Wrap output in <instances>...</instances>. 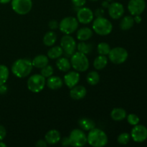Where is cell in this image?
I'll list each match as a JSON object with an SVG mask.
<instances>
[{"mask_svg":"<svg viewBox=\"0 0 147 147\" xmlns=\"http://www.w3.org/2000/svg\"><path fill=\"white\" fill-rule=\"evenodd\" d=\"M93 11L88 7H80L77 12V20L81 24H87L93 20Z\"/></svg>","mask_w":147,"mask_h":147,"instance_id":"4fadbf2b","label":"cell"},{"mask_svg":"<svg viewBox=\"0 0 147 147\" xmlns=\"http://www.w3.org/2000/svg\"><path fill=\"white\" fill-rule=\"evenodd\" d=\"M7 86H6L4 84L1 85V86H0V93H1V94H4V93H7Z\"/></svg>","mask_w":147,"mask_h":147,"instance_id":"ab89813d","label":"cell"},{"mask_svg":"<svg viewBox=\"0 0 147 147\" xmlns=\"http://www.w3.org/2000/svg\"><path fill=\"white\" fill-rule=\"evenodd\" d=\"M109 14L113 20H119L124 14V7L119 2H112L109 4Z\"/></svg>","mask_w":147,"mask_h":147,"instance_id":"5bb4252c","label":"cell"},{"mask_svg":"<svg viewBox=\"0 0 147 147\" xmlns=\"http://www.w3.org/2000/svg\"><path fill=\"white\" fill-rule=\"evenodd\" d=\"M134 19L132 16H125L120 22V28L122 30H129L134 25Z\"/></svg>","mask_w":147,"mask_h":147,"instance_id":"d4e9b609","label":"cell"},{"mask_svg":"<svg viewBox=\"0 0 147 147\" xmlns=\"http://www.w3.org/2000/svg\"><path fill=\"white\" fill-rule=\"evenodd\" d=\"M129 53L127 50L121 47H116L111 49L109 53V59L111 63L116 65L122 64L127 60Z\"/></svg>","mask_w":147,"mask_h":147,"instance_id":"8992f818","label":"cell"},{"mask_svg":"<svg viewBox=\"0 0 147 147\" xmlns=\"http://www.w3.org/2000/svg\"><path fill=\"white\" fill-rule=\"evenodd\" d=\"M56 66L60 71L67 72L71 67V63L66 57H59L56 61Z\"/></svg>","mask_w":147,"mask_h":147,"instance_id":"603a6c76","label":"cell"},{"mask_svg":"<svg viewBox=\"0 0 147 147\" xmlns=\"http://www.w3.org/2000/svg\"><path fill=\"white\" fill-rule=\"evenodd\" d=\"M6 146H7V145H6L4 143H3L2 142H1V141H0V147H6Z\"/></svg>","mask_w":147,"mask_h":147,"instance_id":"f6af8a7d","label":"cell"},{"mask_svg":"<svg viewBox=\"0 0 147 147\" xmlns=\"http://www.w3.org/2000/svg\"><path fill=\"white\" fill-rule=\"evenodd\" d=\"M106 1H109V2H111V1H113V0H106Z\"/></svg>","mask_w":147,"mask_h":147,"instance_id":"bcb514c9","label":"cell"},{"mask_svg":"<svg viewBox=\"0 0 147 147\" xmlns=\"http://www.w3.org/2000/svg\"><path fill=\"white\" fill-rule=\"evenodd\" d=\"M102 6L104 7H106V8H107V7H109V1H104L103 2V4H102Z\"/></svg>","mask_w":147,"mask_h":147,"instance_id":"ee69618b","label":"cell"},{"mask_svg":"<svg viewBox=\"0 0 147 147\" xmlns=\"http://www.w3.org/2000/svg\"><path fill=\"white\" fill-rule=\"evenodd\" d=\"M45 78L41 74H34L27 80V88L32 93H40L45 88Z\"/></svg>","mask_w":147,"mask_h":147,"instance_id":"5b68a950","label":"cell"},{"mask_svg":"<svg viewBox=\"0 0 147 147\" xmlns=\"http://www.w3.org/2000/svg\"><path fill=\"white\" fill-rule=\"evenodd\" d=\"M93 36V30L89 27H82L77 32V38L80 41L88 40Z\"/></svg>","mask_w":147,"mask_h":147,"instance_id":"ffe728a7","label":"cell"},{"mask_svg":"<svg viewBox=\"0 0 147 147\" xmlns=\"http://www.w3.org/2000/svg\"><path fill=\"white\" fill-rule=\"evenodd\" d=\"M104 14V11L102 10V9H98L96 11V14L98 16V17H103L102 14Z\"/></svg>","mask_w":147,"mask_h":147,"instance_id":"60d3db41","label":"cell"},{"mask_svg":"<svg viewBox=\"0 0 147 147\" xmlns=\"http://www.w3.org/2000/svg\"><path fill=\"white\" fill-rule=\"evenodd\" d=\"M92 27L96 34L101 36L108 35L113 30L112 23L103 17H98L93 21Z\"/></svg>","mask_w":147,"mask_h":147,"instance_id":"3957f363","label":"cell"},{"mask_svg":"<svg viewBox=\"0 0 147 147\" xmlns=\"http://www.w3.org/2000/svg\"><path fill=\"white\" fill-rule=\"evenodd\" d=\"M111 50V47L108 43L100 42L97 46V51L99 55H107Z\"/></svg>","mask_w":147,"mask_h":147,"instance_id":"4dcf8cb0","label":"cell"},{"mask_svg":"<svg viewBox=\"0 0 147 147\" xmlns=\"http://www.w3.org/2000/svg\"><path fill=\"white\" fill-rule=\"evenodd\" d=\"M54 73V69H53V66L51 65H46L45 67L41 68V71H40V74L45 77V78H47L52 76Z\"/></svg>","mask_w":147,"mask_h":147,"instance_id":"1f68e13d","label":"cell"},{"mask_svg":"<svg viewBox=\"0 0 147 147\" xmlns=\"http://www.w3.org/2000/svg\"><path fill=\"white\" fill-rule=\"evenodd\" d=\"M47 86L51 90H57L62 88L63 85V81L58 76H50L47 78Z\"/></svg>","mask_w":147,"mask_h":147,"instance_id":"ac0fdd59","label":"cell"},{"mask_svg":"<svg viewBox=\"0 0 147 147\" xmlns=\"http://www.w3.org/2000/svg\"><path fill=\"white\" fill-rule=\"evenodd\" d=\"M134 22H135L138 23V24H139V23L142 22V17H141L140 15H136L134 16Z\"/></svg>","mask_w":147,"mask_h":147,"instance_id":"b9f144b4","label":"cell"},{"mask_svg":"<svg viewBox=\"0 0 147 147\" xmlns=\"http://www.w3.org/2000/svg\"><path fill=\"white\" fill-rule=\"evenodd\" d=\"M80 74L78 71H70L65 75L64 83L66 86L69 88H72L73 87L78 85L80 81Z\"/></svg>","mask_w":147,"mask_h":147,"instance_id":"9a60e30c","label":"cell"},{"mask_svg":"<svg viewBox=\"0 0 147 147\" xmlns=\"http://www.w3.org/2000/svg\"><path fill=\"white\" fill-rule=\"evenodd\" d=\"M78 124L80 129H83V131H89L96 128L95 122L89 118H81L78 121Z\"/></svg>","mask_w":147,"mask_h":147,"instance_id":"44dd1931","label":"cell"},{"mask_svg":"<svg viewBox=\"0 0 147 147\" xmlns=\"http://www.w3.org/2000/svg\"><path fill=\"white\" fill-rule=\"evenodd\" d=\"M48 26L49 27H50L51 30H56V29H57L59 27V24L58 22H57L56 20H51V21L49 22L48 23Z\"/></svg>","mask_w":147,"mask_h":147,"instance_id":"d590c367","label":"cell"},{"mask_svg":"<svg viewBox=\"0 0 147 147\" xmlns=\"http://www.w3.org/2000/svg\"><path fill=\"white\" fill-rule=\"evenodd\" d=\"M9 76V68L4 65H0V86L5 84Z\"/></svg>","mask_w":147,"mask_h":147,"instance_id":"f546056e","label":"cell"},{"mask_svg":"<svg viewBox=\"0 0 147 147\" xmlns=\"http://www.w3.org/2000/svg\"><path fill=\"white\" fill-rule=\"evenodd\" d=\"M11 0H0V4H7V3L10 2Z\"/></svg>","mask_w":147,"mask_h":147,"instance_id":"7bdbcfd3","label":"cell"},{"mask_svg":"<svg viewBox=\"0 0 147 147\" xmlns=\"http://www.w3.org/2000/svg\"><path fill=\"white\" fill-rule=\"evenodd\" d=\"M56 41H57V34L53 31L47 32L43 37V43L47 47L54 45Z\"/></svg>","mask_w":147,"mask_h":147,"instance_id":"cb8c5ba5","label":"cell"},{"mask_svg":"<svg viewBox=\"0 0 147 147\" xmlns=\"http://www.w3.org/2000/svg\"><path fill=\"white\" fill-rule=\"evenodd\" d=\"M33 65L32 60L28 58H20L14 62L11 65V72L17 78H26L31 73Z\"/></svg>","mask_w":147,"mask_h":147,"instance_id":"6da1fadb","label":"cell"},{"mask_svg":"<svg viewBox=\"0 0 147 147\" xmlns=\"http://www.w3.org/2000/svg\"><path fill=\"white\" fill-rule=\"evenodd\" d=\"M93 45L90 44V43H86L85 41H81V42L77 45V49L78 52L85 55L89 54L93 50Z\"/></svg>","mask_w":147,"mask_h":147,"instance_id":"f1b7e54d","label":"cell"},{"mask_svg":"<svg viewBox=\"0 0 147 147\" xmlns=\"http://www.w3.org/2000/svg\"><path fill=\"white\" fill-rule=\"evenodd\" d=\"M73 5L76 7H83L86 2V0H71Z\"/></svg>","mask_w":147,"mask_h":147,"instance_id":"e575fe53","label":"cell"},{"mask_svg":"<svg viewBox=\"0 0 147 147\" xmlns=\"http://www.w3.org/2000/svg\"><path fill=\"white\" fill-rule=\"evenodd\" d=\"M111 117L116 121H121L126 118V111L121 108H116L112 110Z\"/></svg>","mask_w":147,"mask_h":147,"instance_id":"7402d4cb","label":"cell"},{"mask_svg":"<svg viewBox=\"0 0 147 147\" xmlns=\"http://www.w3.org/2000/svg\"><path fill=\"white\" fill-rule=\"evenodd\" d=\"M7 135V131L5 127L2 125H0V141H2Z\"/></svg>","mask_w":147,"mask_h":147,"instance_id":"8d00e7d4","label":"cell"},{"mask_svg":"<svg viewBox=\"0 0 147 147\" xmlns=\"http://www.w3.org/2000/svg\"><path fill=\"white\" fill-rule=\"evenodd\" d=\"M70 89L71 90L70 91V96L73 100H77L83 99V98H85V96H86V93H87L86 88L83 86H80V85L78 86V85H76V86H74V87Z\"/></svg>","mask_w":147,"mask_h":147,"instance_id":"2e32d148","label":"cell"},{"mask_svg":"<svg viewBox=\"0 0 147 147\" xmlns=\"http://www.w3.org/2000/svg\"><path fill=\"white\" fill-rule=\"evenodd\" d=\"M70 63L71 67L78 72H85L89 67V60L86 55L78 51L72 55Z\"/></svg>","mask_w":147,"mask_h":147,"instance_id":"277c9868","label":"cell"},{"mask_svg":"<svg viewBox=\"0 0 147 147\" xmlns=\"http://www.w3.org/2000/svg\"><path fill=\"white\" fill-rule=\"evenodd\" d=\"M78 27V21L73 17H67L60 21L59 27L60 31L65 34H71L75 32Z\"/></svg>","mask_w":147,"mask_h":147,"instance_id":"52a82bcc","label":"cell"},{"mask_svg":"<svg viewBox=\"0 0 147 147\" xmlns=\"http://www.w3.org/2000/svg\"><path fill=\"white\" fill-rule=\"evenodd\" d=\"M60 47L63 48V52H65L67 55H72L76 53V40L70 34H65L63 36L60 41Z\"/></svg>","mask_w":147,"mask_h":147,"instance_id":"30bf717a","label":"cell"},{"mask_svg":"<svg viewBox=\"0 0 147 147\" xmlns=\"http://www.w3.org/2000/svg\"><path fill=\"white\" fill-rule=\"evenodd\" d=\"M61 144L64 146H70V142H69L68 137H64L61 141Z\"/></svg>","mask_w":147,"mask_h":147,"instance_id":"f35d334b","label":"cell"},{"mask_svg":"<svg viewBox=\"0 0 147 147\" xmlns=\"http://www.w3.org/2000/svg\"><path fill=\"white\" fill-rule=\"evenodd\" d=\"M131 137L136 143H142L147 139V128L143 125H136L132 129Z\"/></svg>","mask_w":147,"mask_h":147,"instance_id":"8fae6325","label":"cell"},{"mask_svg":"<svg viewBox=\"0 0 147 147\" xmlns=\"http://www.w3.org/2000/svg\"><path fill=\"white\" fill-rule=\"evenodd\" d=\"M127 121L131 126H136V125L139 124V121H140V119H139V116L136 114H134V113H131L129 114L127 116Z\"/></svg>","mask_w":147,"mask_h":147,"instance_id":"836d02e7","label":"cell"},{"mask_svg":"<svg viewBox=\"0 0 147 147\" xmlns=\"http://www.w3.org/2000/svg\"><path fill=\"white\" fill-rule=\"evenodd\" d=\"M11 8L13 11L20 15H25L32 8V0H11Z\"/></svg>","mask_w":147,"mask_h":147,"instance_id":"ba28073f","label":"cell"},{"mask_svg":"<svg viewBox=\"0 0 147 147\" xmlns=\"http://www.w3.org/2000/svg\"><path fill=\"white\" fill-rule=\"evenodd\" d=\"M48 57L46 55H38L36 56V57L32 60V63L33 67H36V68H42V67L47 65H48Z\"/></svg>","mask_w":147,"mask_h":147,"instance_id":"d6986e66","label":"cell"},{"mask_svg":"<svg viewBox=\"0 0 147 147\" xmlns=\"http://www.w3.org/2000/svg\"><path fill=\"white\" fill-rule=\"evenodd\" d=\"M45 139L48 144H55L61 140V135L57 130L53 129L49 131L45 136Z\"/></svg>","mask_w":147,"mask_h":147,"instance_id":"e0dca14e","label":"cell"},{"mask_svg":"<svg viewBox=\"0 0 147 147\" xmlns=\"http://www.w3.org/2000/svg\"><path fill=\"white\" fill-rule=\"evenodd\" d=\"M35 146L37 147H46L47 146V143L45 140H39L36 142Z\"/></svg>","mask_w":147,"mask_h":147,"instance_id":"74e56055","label":"cell"},{"mask_svg":"<svg viewBox=\"0 0 147 147\" xmlns=\"http://www.w3.org/2000/svg\"><path fill=\"white\" fill-rule=\"evenodd\" d=\"M90 1H98V0H90Z\"/></svg>","mask_w":147,"mask_h":147,"instance_id":"7dc6e473","label":"cell"},{"mask_svg":"<svg viewBox=\"0 0 147 147\" xmlns=\"http://www.w3.org/2000/svg\"><path fill=\"white\" fill-rule=\"evenodd\" d=\"M87 83L90 86H96L100 81V76L96 71H91L86 76Z\"/></svg>","mask_w":147,"mask_h":147,"instance_id":"83f0119b","label":"cell"},{"mask_svg":"<svg viewBox=\"0 0 147 147\" xmlns=\"http://www.w3.org/2000/svg\"><path fill=\"white\" fill-rule=\"evenodd\" d=\"M108 64V58L106 55H100L98 56L93 62V67L98 70H103V68L106 67Z\"/></svg>","mask_w":147,"mask_h":147,"instance_id":"484cf974","label":"cell"},{"mask_svg":"<svg viewBox=\"0 0 147 147\" xmlns=\"http://www.w3.org/2000/svg\"><path fill=\"white\" fill-rule=\"evenodd\" d=\"M63 54V50L60 46H54L47 52V57L50 59H57Z\"/></svg>","mask_w":147,"mask_h":147,"instance_id":"4316f807","label":"cell"},{"mask_svg":"<svg viewBox=\"0 0 147 147\" xmlns=\"http://www.w3.org/2000/svg\"><path fill=\"white\" fill-rule=\"evenodd\" d=\"M146 8L144 0H130L128 3V9L133 16L140 15Z\"/></svg>","mask_w":147,"mask_h":147,"instance_id":"7c38bea8","label":"cell"},{"mask_svg":"<svg viewBox=\"0 0 147 147\" xmlns=\"http://www.w3.org/2000/svg\"><path fill=\"white\" fill-rule=\"evenodd\" d=\"M87 142L93 147H103L108 143V136L101 129L94 128L89 131L87 136Z\"/></svg>","mask_w":147,"mask_h":147,"instance_id":"7a4b0ae2","label":"cell"},{"mask_svg":"<svg viewBox=\"0 0 147 147\" xmlns=\"http://www.w3.org/2000/svg\"><path fill=\"white\" fill-rule=\"evenodd\" d=\"M70 146L80 147L83 146L87 143V136L83 130L76 129H73L68 137Z\"/></svg>","mask_w":147,"mask_h":147,"instance_id":"9c48e42d","label":"cell"},{"mask_svg":"<svg viewBox=\"0 0 147 147\" xmlns=\"http://www.w3.org/2000/svg\"><path fill=\"white\" fill-rule=\"evenodd\" d=\"M131 139V135L128 133H122L118 136L117 141L120 144L126 145L129 142Z\"/></svg>","mask_w":147,"mask_h":147,"instance_id":"d6a6232c","label":"cell"}]
</instances>
